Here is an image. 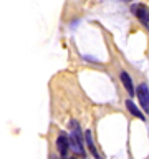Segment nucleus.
Returning <instances> with one entry per match:
<instances>
[{
    "label": "nucleus",
    "instance_id": "nucleus-5",
    "mask_svg": "<svg viewBox=\"0 0 149 159\" xmlns=\"http://www.w3.org/2000/svg\"><path fill=\"white\" fill-rule=\"evenodd\" d=\"M121 83L124 84V88H126V91L129 93V94H134V84H133V80H131V76L126 73V71H121Z\"/></svg>",
    "mask_w": 149,
    "mask_h": 159
},
{
    "label": "nucleus",
    "instance_id": "nucleus-3",
    "mask_svg": "<svg viewBox=\"0 0 149 159\" xmlns=\"http://www.w3.org/2000/svg\"><path fill=\"white\" fill-rule=\"evenodd\" d=\"M138 99H139V104H141V108L144 109L146 113H149V88H147V84H139L138 86Z\"/></svg>",
    "mask_w": 149,
    "mask_h": 159
},
{
    "label": "nucleus",
    "instance_id": "nucleus-4",
    "mask_svg": "<svg viewBox=\"0 0 149 159\" xmlns=\"http://www.w3.org/2000/svg\"><path fill=\"white\" fill-rule=\"evenodd\" d=\"M56 148L60 151V156L61 159H66L68 157V149H70V139L65 136V134H60L58 139H56Z\"/></svg>",
    "mask_w": 149,
    "mask_h": 159
},
{
    "label": "nucleus",
    "instance_id": "nucleus-8",
    "mask_svg": "<svg viewBox=\"0 0 149 159\" xmlns=\"http://www.w3.org/2000/svg\"><path fill=\"white\" fill-rule=\"evenodd\" d=\"M71 159H79V157H76V156H73V157H71Z\"/></svg>",
    "mask_w": 149,
    "mask_h": 159
},
{
    "label": "nucleus",
    "instance_id": "nucleus-1",
    "mask_svg": "<svg viewBox=\"0 0 149 159\" xmlns=\"http://www.w3.org/2000/svg\"><path fill=\"white\" fill-rule=\"evenodd\" d=\"M71 126V138H70V148H73V151L79 154V156H84V146H83V134H81V128H79L78 121H71L70 123Z\"/></svg>",
    "mask_w": 149,
    "mask_h": 159
},
{
    "label": "nucleus",
    "instance_id": "nucleus-6",
    "mask_svg": "<svg viewBox=\"0 0 149 159\" xmlns=\"http://www.w3.org/2000/svg\"><path fill=\"white\" fill-rule=\"evenodd\" d=\"M126 108L129 109V113L133 114V116H136V118H139L141 119V121H144V119H146V116H144V114L141 113V109H139L136 104H134L131 99H126Z\"/></svg>",
    "mask_w": 149,
    "mask_h": 159
},
{
    "label": "nucleus",
    "instance_id": "nucleus-7",
    "mask_svg": "<svg viewBox=\"0 0 149 159\" xmlns=\"http://www.w3.org/2000/svg\"><path fill=\"white\" fill-rule=\"evenodd\" d=\"M84 139H86V144H88L91 154L94 156V159H101V156H99L98 151H96V148H94V143H93V138H91V131H89V129H86V133H84Z\"/></svg>",
    "mask_w": 149,
    "mask_h": 159
},
{
    "label": "nucleus",
    "instance_id": "nucleus-2",
    "mask_svg": "<svg viewBox=\"0 0 149 159\" xmlns=\"http://www.w3.org/2000/svg\"><path fill=\"white\" fill-rule=\"evenodd\" d=\"M131 10L141 23L149 25V7H146L144 3H134L131 7Z\"/></svg>",
    "mask_w": 149,
    "mask_h": 159
},
{
    "label": "nucleus",
    "instance_id": "nucleus-9",
    "mask_svg": "<svg viewBox=\"0 0 149 159\" xmlns=\"http://www.w3.org/2000/svg\"><path fill=\"white\" fill-rule=\"evenodd\" d=\"M123 2H131V0H123Z\"/></svg>",
    "mask_w": 149,
    "mask_h": 159
}]
</instances>
